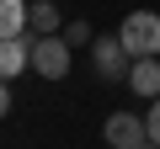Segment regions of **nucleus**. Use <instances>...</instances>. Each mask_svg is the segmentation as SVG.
Returning a JSON list of instances; mask_svg holds the SVG:
<instances>
[{
	"instance_id": "f257e3e1",
	"label": "nucleus",
	"mask_w": 160,
	"mask_h": 149,
	"mask_svg": "<svg viewBox=\"0 0 160 149\" xmlns=\"http://www.w3.org/2000/svg\"><path fill=\"white\" fill-rule=\"evenodd\" d=\"M118 43H123L133 59L160 53V11H128L123 27H118Z\"/></svg>"
},
{
	"instance_id": "f03ea898",
	"label": "nucleus",
	"mask_w": 160,
	"mask_h": 149,
	"mask_svg": "<svg viewBox=\"0 0 160 149\" xmlns=\"http://www.w3.org/2000/svg\"><path fill=\"white\" fill-rule=\"evenodd\" d=\"M32 69L43 74V80H64V74H69V43L59 32L32 37Z\"/></svg>"
},
{
	"instance_id": "7ed1b4c3",
	"label": "nucleus",
	"mask_w": 160,
	"mask_h": 149,
	"mask_svg": "<svg viewBox=\"0 0 160 149\" xmlns=\"http://www.w3.org/2000/svg\"><path fill=\"white\" fill-rule=\"evenodd\" d=\"M128 64H133V53L118 37H91V69L102 80H128Z\"/></svg>"
},
{
	"instance_id": "20e7f679",
	"label": "nucleus",
	"mask_w": 160,
	"mask_h": 149,
	"mask_svg": "<svg viewBox=\"0 0 160 149\" xmlns=\"http://www.w3.org/2000/svg\"><path fill=\"white\" fill-rule=\"evenodd\" d=\"M102 138H107V149H133V144L149 138V128H144L139 112H112V117L102 123Z\"/></svg>"
},
{
	"instance_id": "39448f33",
	"label": "nucleus",
	"mask_w": 160,
	"mask_h": 149,
	"mask_svg": "<svg viewBox=\"0 0 160 149\" xmlns=\"http://www.w3.org/2000/svg\"><path fill=\"white\" fill-rule=\"evenodd\" d=\"M22 69H32V32L0 37V80H16Z\"/></svg>"
},
{
	"instance_id": "423d86ee",
	"label": "nucleus",
	"mask_w": 160,
	"mask_h": 149,
	"mask_svg": "<svg viewBox=\"0 0 160 149\" xmlns=\"http://www.w3.org/2000/svg\"><path fill=\"white\" fill-rule=\"evenodd\" d=\"M133 96H144V101H155L160 96V53H149V59H133L128 64V80H123Z\"/></svg>"
},
{
	"instance_id": "0eeeda50",
	"label": "nucleus",
	"mask_w": 160,
	"mask_h": 149,
	"mask_svg": "<svg viewBox=\"0 0 160 149\" xmlns=\"http://www.w3.org/2000/svg\"><path fill=\"white\" fill-rule=\"evenodd\" d=\"M27 27H32V37H43V32H59L64 16H59L53 0H32V6H27Z\"/></svg>"
},
{
	"instance_id": "6e6552de",
	"label": "nucleus",
	"mask_w": 160,
	"mask_h": 149,
	"mask_svg": "<svg viewBox=\"0 0 160 149\" xmlns=\"http://www.w3.org/2000/svg\"><path fill=\"white\" fill-rule=\"evenodd\" d=\"M27 32V0H0V37Z\"/></svg>"
},
{
	"instance_id": "1a4fd4ad",
	"label": "nucleus",
	"mask_w": 160,
	"mask_h": 149,
	"mask_svg": "<svg viewBox=\"0 0 160 149\" xmlns=\"http://www.w3.org/2000/svg\"><path fill=\"white\" fill-rule=\"evenodd\" d=\"M59 37H64L69 48H91V37H96V32H91V22H80V16H75V22H64V27H59Z\"/></svg>"
},
{
	"instance_id": "9d476101",
	"label": "nucleus",
	"mask_w": 160,
	"mask_h": 149,
	"mask_svg": "<svg viewBox=\"0 0 160 149\" xmlns=\"http://www.w3.org/2000/svg\"><path fill=\"white\" fill-rule=\"evenodd\" d=\"M144 128H149V138H155V144H160V96H155V101H149V112H144Z\"/></svg>"
},
{
	"instance_id": "9b49d317",
	"label": "nucleus",
	"mask_w": 160,
	"mask_h": 149,
	"mask_svg": "<svg viewBox=\"0 0 160 149\" xmlns=\"http://www.w3.org/2000/svg\"><path fill=\"white\" fill-rule=\"evenodd\" d=\"M11 112V80H0V117Z\"/></svg>"
},
{
	"instance_id": "f8f14e48",
	"label": "nucleus",
	"mask_w": 160,
	"mask_h": 149,
	"mask_svg": "<svg viewBox=\"0 0 160 149\" xmlns=\"http://www.w3.org/2000/svg\"><path fill=\"white\" fill-rule=\"evenodd\" d=\"M133 149H160V144H155V138H144V144H133Z\"/></svg>"
}]
</instances>
